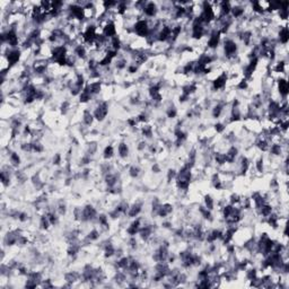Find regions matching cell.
<instances>
[{"instance_id": "6da1fadb", "label": "cell", "mask_w": 289, "mask_h": 289, "mask_svg": "<svg viewBox=\"0 0 289 289\" xmlns=\"http://www.w3.org/2000/svg\"><path fill=\"white\" fill-rule=\"evenodd\" d=\"M107 112H108L107 104H106L105 102H102L98 106H97V107L95 108L94 116H95V119H97L98 121H102V120H104V118L106 116Z\"/></svg>"}, {"instance_id": "7a4b0ae2", "label": "cell", "mask_w": 289, "mask_h": 289, "mask_svg": "<svg viewBox=\"0 0 289 289\" xmlns=\"http://www.w3.org/2000/svg\"><path fill=\"white\" fill-rule=\"evenodd\" d=\"M278 87H279L280 96H283V97H286L287 94H288V82H287L286 79H279V82H278Z\"/></svg>"}, {"instance_id": "3957f363", "label": "cell", "mask_w": 289, "mask_h": 289, "mask_svg": "<svg viewBox=\"0 0 289 289\" xmlns=\"http://www.w3.org/2000/svg\"><path fill=\"white\" fill-rule=\"evenodd\" d=\"M118 150H119V154H120V156H121V157L124 158V157H127V156H128L129 149H128V146H127L124 142H122V144H119Z\"/></svg>"}, {"instance_id": "277c9868", "label": "cell", "mask_w": 289, "mask_h": 289, "mask_svg": "<svg viewBox=\"0 0 289 289\" xmlns=\"http://www.w3.org/2000/svg\"><path fill=\"white\" fill-rule=\"evenodd\" d=\"M9 161H10V163H11V165H13V166H18V165H19V163H20L19 156H18L17 154H15V153H13V154L10 155Z\"/></svg>"}, {"instance_id": "5b68a950", "label": "cell", "mask_w": 289, "mask_h": 289, "mask_svg": "<svg viewBox=\"0 0 289 289\" xmlns=\"http://www.w3.org/2000/svg\"><path fill=\"white\" fill-rule=\"evenodd\" d=\"M114 154V150H113V147L112 146H107L104 150V157L105 158H111Z\"/></svg>"}]
</instances>
